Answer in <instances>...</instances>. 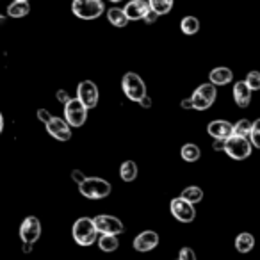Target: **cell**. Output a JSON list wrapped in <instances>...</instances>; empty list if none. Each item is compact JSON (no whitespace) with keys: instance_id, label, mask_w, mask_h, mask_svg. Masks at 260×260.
<instances>
[{"instance_id":"1","label":"cell","mask_w":260,"mask_h":260,"mask_svg":"<svg viewBox=\"0 0 260 260\" xmlns=\"http://www.w3.org/2000/svg\"><path fill=\"white\" fill-rule=\"evenodd\" d=\"M72 235L79 246H84V248L93 246L98 241V232L93 223V217H79L72 226Z\"/></svg>"},{"instance_id":"2","label":"cell","mask_w":260,"mask_h":260,"mask_svg":"<svg viewBox=\"0 0 260 260\" xmlns=\"http://www.w3.org/2000/svg\"><path fill=\"white\" fill-rule=\"evenodd\" d=\"M79 192L87 200H104L112 192V185L105 178L86 177V180L79 184Z\"/></svg>"},{"instance_id":"3","label":"cell","mask_w":260,"mask_h":260,"mask_svg":"<svg viewBox=\"0 0 260 260\" xmlns=\"http://www.w3.org/2000/svg\"><path fill=\"white\" fill-rule=\"evenodd\" d=\"M121 89H123L125 96L128 98L130 102H138V104L146 96V94H148L145 80H143L141 77H139L138 73H134V72H128V73H125V75H123Z\"/></svg>"},{"instance_id":"4","label":"cell","mask_w":260,"mask_h":260,"mask_svg":"<svg viewBox=\"0 0 260 260\" xmlns=\"http://www.w3.org/2000/svg\"><path fill=\"white\" fill-rule=\"evenodd\" d=\"M72 13L80 20H96L105 13L104 0H73Z\"/></svg>"},{"instance_id":"5","label":"cell","mask_w":260,"mask_h":260,"mask_svg":"<svg viewBox=\"0 0 260 260\" xmlns=\"http://www.w3.org/2000/svg\"><path fill=\"white\" fill-rule=\"evenodd\" d=\"M224 153L234 160H246L253 152V145L249 138H242V136L232 134L230 138L224 141Z\"/></svg>"},{"instance_id":"6","label":"cell","mask_w":260,"mask_h":260,"mask_svg":"<svg viewBox=\"0 0 260 260\" xmlns=\"http://www.w3.org/2000/svg\"><path fill=\"white\" fill-rule=\"evenodd\" d=\"M217 96V89L216 86H212L210 82L202 84L194 89V93L191 94V102H192V109L194 111H207L214 105Z\"/></svg>"},{"instance_id":"7","label":"cell","mask_w":260,"mask_h":260,"mask_svg":"<svg viewBox=\"0 0 260 260\" xmlns=\"http://www.w3.org/2000/svg\"><path fill=\"white\" fill-rule=\"evenodd\" d=\"M93 223L96 226L98 235H119L125 232L123 221L111 214H98L93 217Z\"/></svg>"},{"instance_id":"8","label":"cell","mask_w":260,"mask_h":260,"mask_svg":"<svg viewBox=\"0 0 260 260\" xmlns=\"http://www.w3.org/2000/svg\"><path fill=\"white\" fill-rule=\"evenodd\" d=\"M64 121L73 128H80L87 121V109L77 98H70L64 104Z\"/></svg>"},{"instance_id":"9","label":"cell","mask_w":260,"mask_h":260,"mask_svg":"<svg viewBox=\"0 0 260 260\" xmlns=\"http://www.w3.org/2000/svg\"><path fill=\"white\" fill-rule=\"evenodd\" d=\"M98 98H100V91H98V86L93 80H82V82L77 86V100H79L87 111L96 107Z\"/></svg>"},{"instance_id":"10","label":"cell","mask_w":260,"mask_h":260,"mask_svg":"<svg viewBox=\"0 0 260 260\" xmlns=\"http://www.w3.org/2000/svg\"><path fill=\"white\" fill-rule=\"evenodd\" d=\"M170 212H171V216L177 221H180V223H192V221L196 219L194 205H191L189 202L182 200L180 196L173 198L170 202Z\"/></svg>"},{"instance_id":"11","label":"cell","mask_w":260,"mask_h":260,"mask_svg":"<svg viewBox=\"0 0 260 260\" xmlns=\"http://www.w3.org/2000/svg\"><path fill=\"white\" fill-rule=\"evenodd\" d=\"M41 237V223L36 216H29L23 219L22 226H20V239L23 244H34L38 239Z\"/></svg>"},{"instance_id":"12","label":"cell","mask_w":260,"mask_h":260,"mask_svg":"<svg viewBox=\"0 0 260 260\" xmlns=\"http://www.w3.org/2000/svg\"><path fill=\"white\" fill-rule=\"evenodd\" d=\"M45 126H47V132L55 139V141L66 143L72 139V126H70L62 118L52 116V119Z\"/></svg>"},{"instance_id":"13","label":"cell","mask_w":260,"mask_h":260,"mask_svg":"<svg viewBox=\"0 0 260 260\" xmlns=\"http://www.w3.org/2000/svg\"><path fill=\"white\" fill-rule=\"evenodd\" d=\"M159 246V234L155 230H143L132 241V248L139 253H148Z\"/></svg>"},{"instance_id":"14","label":"cell","mask_w":260,"mask_h":260,"mask_svg":"<svg viewBox=\"0 0 260 260\" xmlns=\"http://www.w3.org/2000/svg\"><path fill=\"white\" fill-rule=\"evenodd\" d=\"M207 134L212 139L226 141V139L234 134V123H230L228 119H212V121L207 125Z\"/></svg>"},{"instance_id":"15","label":"cell","mask_w":260,"mask_h":260,"mask_svg":"<svg viewBox=\"0 0 260 260\" xmlns=\"http://www.w3.org/2000/svg\"><path fill=\"white\" fill-rule=\"evenodd\" d=\"M123 11H125L128 22H139V20H145V16L148 15L150 6L146 0H130L125 4Z\"/></svg>"},{"instance_id":"16","label":"cell","mask_w":260,"mask_h":260,"mask_svg":"<svg viewBox=\"0 0 260 260\" xmlns=\"http://www.w3.org/2000/svg\"><path fill=\"white\" fill-rule=\"evenodd\" d=\"M251 94H253V91L249 89L244 80H237V82L234 84L232 96H234V102L237 104V107H241V109L249 107V104H251Z\"/></svg>"},{"instance_id":"17","label":"cell","mask_w":260,"mask_h":260,"mask_svg":"<svg viewBox=\"0 0 260 260\" xmlns=\"http://www.w3.org/2000/svg\"><path fill=\"white\" fill-rule=\"evenodd\" d=\"M234 80V72H232L228 66H216V68L210 70L209 73V82L212 86H226Z\"/></svg>"},{"instance_id":"18","label":"cell","mask_w":260,"mask_h":260,"mask_svg":"<svg viewBox=\"0 0 260 260\" xmlns=\"http://www.w3.org/2000/svg\"><path fill=\"white\" fill-rule=\"evenodd\" d=\"M107 20L112 27H118V29H123V27H126V23H128L123 8H118V6H112V8L107 9Z\"/></svg>"},{"instance_id":"19","label":"cell","mask_w":260,"mask_h":260,"mask_svg":"<svg viewBox=\"0 0 260 260\" xmlns=\"http://www.w3.org/2000/svg\"><path fill=\"white\" fill-rule=\"evenodd\" d=\"M255 248V237L249 232H241V234L235 237V249L239 253H249Z\"/></svg>"},{"instance_id":"20","label":"cell","mask_w":260,"mask_h":260,"mask_svg":"<svg viewBox=\"0 0 260 260\" xmlns=\"http://www.w3.org/2000/svg\"><path fill=\"white\" fill-rule=\"evenodd\" d=\"M138 164L134 162V160H125V162H121V166H119V178H121L123 182H134L136 178H138Z\"/></svg>"},{"instance_id":"21","label":"cell","mask_w":260,"mask_h":260,"mask_svg":"<svg viewBox=\"0 0 260 260\" xmlns=\"http://www.w3.org/2000/svg\"><path fill=\"white\" fill-rule=\"evenodd\" d=\"M180 198L189 202L191 205H196V203H200L203 200V189L198 187V185H189L180 192Z\"/></svg>"},{"instance_id":"22","label":"cell","mask_w":260,"mask_h":260,"mask_svg":"<svg viewBox=\"0 0 260 260\" xmlns=\"http://www.w3.org/2000/svg\"><path fill=\"white\" fill-rule=\"evenodd\" d=\"M153 13H157L159 16H164V15H170L171 9H173V4L175 0H146Z\"/></svg>"},{"instance_id":"23","label":"cell","mask_w":260,"mask_h":260,"mask_svg":"<svg viewBox=\"0 0 260 260\" xmlns=\"http://www.w3.org/2000/svg\"><path fill=\"white\" fill-rule=\"evenodd\" d=\"M98 248L102 249L104 253H112L118 249L119 241L118 235H98Z\"/></svg>"},{"instance_id":"24","label":"cell","mask_w":260,"mask_h":260,"mask_svg":"<svg viewBox=\"0 0 260 260\" xmlns=\"http://www.w3.org/2000/svg\"><path fill=\"white\" fill-rule=\"evenodd\" d=\"M180 155L185 162H196V160H200V157H202V150H200V146L194 145V143H187V145L182 146Z\"/></svg>"},{"instance_id":"25","label":"cell","mask_w":260,"mask_h":260,"mask_svg":"<svg viewBox=\"0 0 260 260\" xmlns=\"http://www.w3.org/2000/svg\"><path fill=\"white\" fill-rule=\"evenodd\" d=\"M180 29L185 36H194V34H198V30H200V20L191 15L184 16L180 22Z\"/></svg>"},{"instance_id":"26","label":"cell","mask_w":260,"mask_h":260,"mask_svg":"<svg viewBox=\"0 0 260 260\" xmlns=\"http://www.w3.org/2000/svg\"><path fill=\"white\" fill-rule=\"evenodd\" d=\"M29 13H30L29 2H16L15 0L8 8V16H11V18H23V16H27Z\"/></svg>"},{"instance_id":"27","label":"cell","mask_w":260,"mask_h":260,"mask_svg":"<svg viewBox=\"0 0 260 260\" xmlns=\"http://www.w3.org/2000/svg\"><path fill=\"white\" fill-rule=\"evenodd\" d=\"M249 130H251V121L246 118L239 119L237 123H234V134L242 136V138H249Z\"/></svg>"},{"instance_id":"28","label":"cell","mask_w":260,"mask_h":260,"mask_svg":"<svg viewBox=\"0 0 260 260\" xmlns=\"http://www.w3.org/2000/svg\"><path fill=\"white\" fill-rule=\"evenodd\" d=\"M244 82L248 84V87L251 91H260V72L258 70H251V72L246 73Z\"/></svg>"},{"instance_id":"29","label":"cell","mask_w":260,"mask_h":260,"mask_svg":"<svg viewBox=\"0 0 260 260\" xmlns=\"http://www.w3.org/2000/svg\"><path fill=\"white\" fill-rule=\"evenodd\" d=\"M249 141H251L253 148L260 150V118L251 121V130H249Z\"/></svg>"},{"instance_id":"30","label":"cell","mask_w":260,"mask_h":260,"mask_svg":"<svg viewBox=\"0 0 260 260\" xmlns=\"http://www.w3.org/2000/svg\"><path fill=\"white\" fill-rule=\"evenodd\" d=\"M178 260H198V258H196L194 249L189 248V246H184V248H180V253H178Z\"/></svg>"},{"instance_id":"31","label":"cell","mask_w":260,"mask_h":260,"mask_svg":"<svg viewBox=\"0 0 260 260\" xmlns=\"http://www.w3.org/2000/svg\"><path fill=\"white\" fill-rule=\"evenodd\" d=\"M38 119H40V121H43L45 125H47V123L52 119V114L47 111V109H40V111H38Z\"/></svg>"},{"instance_id":"32","label":"cell","mask_w":260,"mask_h":260,"mask_svg":"<svg viewBox=\"0 0 260 260\" xmlns=\"http://www.w3.org/2000/svg\"><path fill=\"white\" fill-rule=\"evenodd\" d=\"M72 178H73V182H77V185H79V184H82V182L86 180V175H84L80 170H73L72 171Z\"/></svg>"},{"instance_id":"33","label":"cell","mask_w":260,"mask_h":260,"mask_svg":"<svg viewBox=\"0 0 260 260\" xmlns=\"http://www.w3.org/2000/svg\"><path fill=\"white\" fill-rule=\"evenodd\" d=\"M157 20H159V15H157V13H153L152 9H150L148 15L145 16V22L148 23V25H153V23H155Z\"/></svg>"},{"instance_id":"34","label":"cell","mask_w":260,"mask_h":260,"mask_svg":"<svg viewBox=\"0 0 260 260\" xmlns=\"http://www.w3.org/2000/svg\"><path fill=\"white\" fill-rule=\"evenodd\" d=\"M55 96H57V100L61 102V104H66V102L70 100V94L66 93L64 89H59V91H57V94H55Z\"/></svg>"},{"instance_id":"35","label":"cell","mask_w":260,"mask_h":260,"mask_svg":"<svg viewBox=\"0 0 260 260\" xmlns=\"http://www.w3.org/2000/svg\"><path fill=\"white\" fill-rule=\"evenodd\" d=\"M139 105H141V107H145V109H150V107H152V98L146 94V96L143 98L141 102H139Z\"/></svg>"},{"instance_id":"36","label":"cell","mask_w":260,"mask_h":260,"mask_svg":"<svg viewBox=\"0 0 260 260\" xmlns=\"http://www.w3.org/2000/svg\"><path fill=\"white\" fill-rule=\"evenodd\" d=\"M212 148L214 150H221V152H223V150H224V141H221V139H214Z\"/></svg>"},{"instance_id":"37","label":"cell","mask_w":260,"mask_h":260,"mask_svg":"<svg viewBox=\"0 0 260 260\" xmlns=\"http://www.w3.org/2000/svg\"><path fill=\"white\" fill-rule=\"evenodd\" d=\"M180 107H182V109H192V102H191V98H184V100L180 102Z\"/></svg>"},{"instance_id":"38","label":"cell","mask_w":260,"mask_h":260,"mask_svg":"<svg viewBox=\"0 0 260 260\" xmlns=\"http://www.w3.org/2000/svg\"><path fill=\"white\" fill-rule=\"evenodd\" d=\"M23 251H25V253L32 251V244H23Z\"/></svg>"},{"instance_id":"39","label":"cell","mask_w":260,"mask_h":260,"mask_svg":"<svg viewBox=\"0 0 260 260\" xmlns=\"http://www.w3.org/2000/svg\"><path fill=\"white\" fill-rule=\"evenodd\" d=\"M2 130H4V118H2V112H0V134H2Z\"/></svg>"},{"instance_id":"40","label":"cell","mask_w":260,"mask_h":260,"mask_svg":"<svg viewBox=\"0 0 260 260\" xmlns=\"http://www.w3.org/2000/svg\"><path fill=\"white\" fill-rule=\"evenodd\" d=\"M109 2H111V4H121L123 0H109Z\"/></svg>"},{"instance_id":"41","label":"cell","mask_w":260,"mask_h":260,"mask_svg":"<svg viewBox=\"0 0 260 260\" xmlns=\"http://www.w3.org/2000/svg\"><path fill=\"white\" fill-rule=\"evenodd\" d=\"M16 2H29V0H16Z\"/></svg>"}]
</instances>
